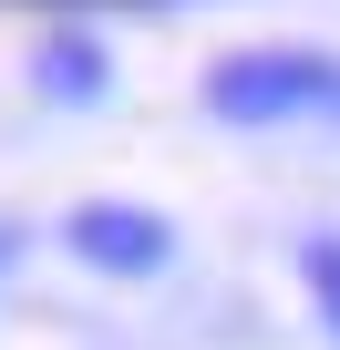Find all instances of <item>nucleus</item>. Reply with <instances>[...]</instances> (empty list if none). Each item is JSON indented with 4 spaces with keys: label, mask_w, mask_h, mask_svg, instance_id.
<instances>
[{
    "label": "nucleus",
    "mask_w": 340,
    "mask_h": 350,
    "mask_svg": "<svg viewBox=\"0 0 340 350\" xmlns=\"http://www.w3.org/2000/svg\"><path fill=\"white\" fill-rule=\"evenodd\" d=\"M207 103L227 124H289V113H340V62L330 52H227L207 72Z\"/></svg>",
    "instance_id": "f257e3e1"
},
{
    "label": "nucleus",
    "mask_w": 340,
    "mask_h": 350,
    "mask_svg": "<svg viewBox=\"0 0 340 350\" xmlns=\"http://www.w3.org/2000/svg\"><path fill=\"white\" fill-rule=\"evenodd\" d=\"M62 237H73V258H93L103 278H144V268L176 258V227H165L155 206H83Z\"/></svg>",
    "instance_id": "f03ea898"
},
{
    "label": "nucleus",
    "mask_w": 340,
    "mask_h": 350,
    "mask_svg": "<svg viewBox=\"0 0 340 350\" xmlns=\"http://www.w3.org/2000/svg\"><path fill=\"white\" fill-rule=\"evenodd\" d=\"M31 72H42L62 103H93V93H103V52H93V42H73V31H62V42H42V52H31Z\"/></svg>",
    "instance_id": "7ed1b4c3"
},
{
    "label": "nucleus",
    "mask_w": 340,
    "mask_h": 350,
    "mask_svg": "<svg viewBox=\"0 0 340 350\" xmlns=\"http://www.w3.org/2000/svg\"><path fill=\"white\" fill-rule=\"evenodd\" d=\"M299 278H309V299H319V319L340 329V237H309V247H299Z\"/></svg>",
    "instance_id": "20e7f679"
}]
</instances>
